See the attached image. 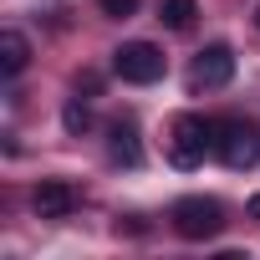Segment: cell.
I'll use <instances>...</instances> for the list:
<instances>
[{"instance_id": "obj_13", "label": "cell", "mask_w": 260, "mask_h": 260, "mask_svg": "<svg viewBox=\"0 0 260 260\" xmlns=\"http://www.w3.org/2000/svg\"><path fill=\"white\" fill-rule=\"evenodd\" d=\"M255 26H260V6H255Z\"/></svg>"}, {"instance_id": "obj_12", "label": "cell", "mask_w": 260, "mask_h": 260, "mask_svg": "<svg viewBox=\"0 0 260 260\" xmlns=\"http://www.w3.org/2000/svg\"><path fill=\"white\" fill-rule=\"evenodd\" d=\"M250 219H260V194H255V199H250Z\"/></svg>"}, {"instance_id": "obj_1", "label": "cell", "mask_w": 260, "mask_h": 260, "mask_svg": "<svg viewBox=\"0 0 260 260\" xmlns=\"http://www.w3.org/2000/svg\"><path fill=\"white\" fill-rule=\"evenodd\" d=\"M164 51L153 46V41H122L117 51H112V72L122 77V82H133V87H148V82H158L164 77Z\"/></svg>"}, {"instance_id": "obj_5", "label": "cell", "mask_w": 260, "mask_h": 260, "mask_svg": "<svg viewBox=\"0 0 260 260\" xmlns=\"http://www.w3.org/2000/svg\"><path fill=\"white\" fill-rule=\"evenodd\" d=\"M230 77H235V51H230L224 41L204 46V51L194 56V67H189V82H194V87H224Z\"/></svg>"}, {"instance_id": "obj_3", "label": "cell", "mask_w": 260, "mask_h": 260, "mask_svg": "<svg viewBox=\"0 0 260 260\" xmlns=\"http://www.w3.org/2000/svg\"><path fill=\"white\" fill-rule=\"evenodd\" d=\"M174 230H179L184 240H214V235L224 230V209H219L214 199H204V194L179 199V204H174Z\"/></svg>"}, {"instance_id": "obj_7", "label": "cell", "mask_w": 260, "mask_h": 260, "mask_svg": "<svg viewBox=\"0 0 260 260\" xmlns=\"http://www.w3.org/2000/svg\"><path fill=\"white\" fill-rule=\"evenodd\" d=\"M107 153H112V164H127V169H138V164H143V143H138V122L117 117V122L107 127Z\"/></svg>"}, {"instance_id": "obj_9", "label": "cell", "mask_w": 260, "mask_h": 260, "mask_svg": "<svg viewBox=\"0 0 260 260\" xmlns=\"http://www.w3.org/2000/svg\"><path fill=\"white\" fill-rule=\"evenodd\" d=\"M194 16H199L194 0H158V21H164L169 31H189V26H194Z\"/></svg>"}, {"instance_id": "obj_11", "label": "cell", "mask_w": 260, "mask_h": 260, "mask_svg": "<svg viewBox=\"0 0 260 260\" xmlns=\"http://www.w3.org/2000/svg\"><path fill=\"white\" fill-rule=\"evenodd\" d=\"M138 6H143V0H97V11H102L107 21H127V16H138Z\"/></svg>"}, {"instance_id": "obj_4", "label": "cell", "mask_w": 260, "mask_h": 260, "mask_svg": "<svg viewBox=\"0 0 260 260\" xmlns=\"http://www.w3.org/2000/svg\"><path fill=\"white\" fill-rule=\"evenodd\" d=\"M214 153L230 169H250L260 158V133L250 122H214Z\"/></svg>"}, {"instance_id": "obj_2", "label": "cell", "mask_w": 260, "mask_h": 260, "mask_svg": "<svg viewBox=\"0 0 260 260\" xmlns=\"http://www.w3.org/2000/svg\"><path fill=\"white\" fill-rule=\"evenodd\" d=\"M204 153H214V122H204V117H179V122H174V143H169L174 169H199Z\"/></svg>"}, {"instance_id": "obj_6", "label": "cell", "mask_w": 260, "mask_h": 260, "mask_svg": "<svg viewBox=\"0 0 260 260\" xmlns=\"http://www.w3.org/2000/svg\"><path fill=\"white\" fill-rule=\"evenodd\" d=\"M31 204H36L41 219H67V214L77 209V189H72L67 179H46V184L31 194Z\"/></svg>"}, {"instance_id": "obj_8", "label": "cell", "mask_w": 260, "mask_h": 260, "mask_svg": "<svg viewBox=\"0 0 260 260\" xmlns=\"http://www.w3.org/2000/svg\"><path fill=\"white\" fill-rule=\"evenodd\" d=\"M26 61H31V41H26L21 31H0V72H6V77H21Z\"/></svg>"}, {"instance_id": "obj_10", "label": "cell", "mask_w": 260, "mask_h": 260, "mask_svg": "<svg viewBox=\"0 0 260 260\" xmlns=\"http://www.w3.org/2000/svg\"><path fill=\"white\" fill-rule=\"evenodd\" d=\"M61 122H67V133H87V127H92V112H87V102H67L61 107Z\"/></svg>"}]
</instances>
